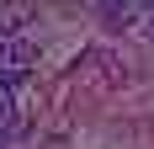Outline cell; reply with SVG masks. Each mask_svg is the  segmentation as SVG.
Here are the masks:
<instances>
[{"label":"cell","instance_id":"4","mask_svg":"<svg viewBox=\"0 0 154 149\" xmlns=\"http://www.w3.org/2000/svg\"><path fill=\"white\" fill-rule=\"evenodd\" d=\"M143 5H149V11H154V0H143Z\"/></svg>","mask_w":154,"mask_h":149},{"label":"cell","instance_id":"2","mask_svg":"<svg viewBox=\"0 0 154 149\" xmlns=\"http://www.w3.org/2000/svg\"><path fill=\"white\" fill-rule=\"evenodd\" d=\"M32 16H37L32 0H0V43H5V37H21Z\"/></svg>","mask_w":154,"mask_h":149},{"label":"cell","instance_id":"3","mask_svg":"<svg viewBox=\"0 0 154 149\" xmlns=\"http://www.w3.org/2000/svg\"><path fill=\"white\" fill-rule=\"evenodd\" d=\"M0 128H16V80L0 74Z\"/></svg>","mask_w":154,"mask_h":149},{"label":"cell","instance_id":"1","mask_svg":"<svg viewBox=\"0 0 154 149\" xmlns=\"http://www.w3.org/2000/svg\"><path fill=\"white\" fill-rule=\"evenodd\" d=\"M32 64H37V48H32L27 37H5V43H0V74H5V80L21 85L32 74Z\"/></svg>","mask_w":154,"mask_h":149}]
</instances>
